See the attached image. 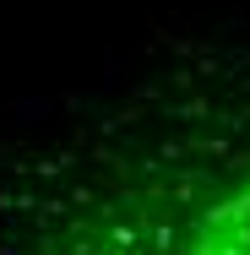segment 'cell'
I'll use <instances>...</instances> for the list:
<instances>
[{
	"label": "cell",
	"mask_w": 250,
	"mask_h": 255,
	"mask_svg": "<svg viewBox=\"0 0 250 255\" xmlns=\"http://www.w3.org/2000/svg\"><path fill=\"white\" fill-rule=\"evenodd\" d=\"M120 255H250V168L201 190L185 212H169L163 228L142 234Z\"/></svg>",
	"instance_id": "cell-1"
}]
</instances>
